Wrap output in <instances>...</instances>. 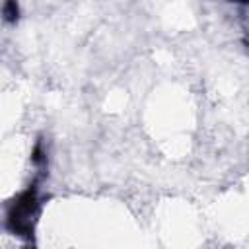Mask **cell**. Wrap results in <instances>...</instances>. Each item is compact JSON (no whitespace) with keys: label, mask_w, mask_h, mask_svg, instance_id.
<instances>
[{"label":"cell","mask_w":249,"mask_h":249,"mask_svg":"<svg viewBox=\"0 0 249 249\" xmlns=\"http://www.w3.org/2000/svg\"><path fill=\"white\" fill-rule=\"evenodd\" d=\"M41 210V202H39V189L37 185H29L23 193H19L8 206V214H6V226L12 233L21 235V237H31L35 224H37V216Z\"/></svg>","instance_id":"1"},{"label":"cell","mask_w":249,"mask_h":249,"mask_svg":"<svg viewBox=\"0 0 249 249\" xmlns=\"http://www.w3.org/2000/svg\"><path fill=\"white\" fill-rule=\"evenodd\" d=\"M2 14H4V19H6L8 23H16L18 18H19L18 2H16V0H6V2H4V8H2Z\"/></svg>","instance_id":"2"},{"label":"cell","mask_w":249,"mask_h":249,"mask_svg":"<svg viewBox=\"0 0 249 249\" xmlns=\"http://www.w3.org/2000/svg\"><path fill=\"white\" fill-rule=\"evenodd\" d=\"M230 2H239V4H249V0H230Z\"/></svg>","instance_id":"3"}]
</instances>
